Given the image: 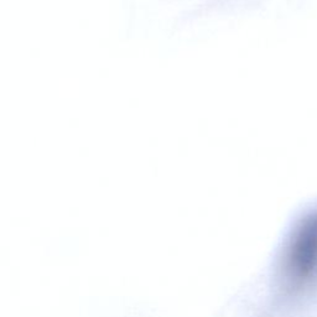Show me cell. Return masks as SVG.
I'll use <instances>...</instances> for the list:
<instances>
[{
	"mask_svg": "<svg viewBox=\"0 0 317 317\" xmlns=\"http://www.w3.org/2000/svg\"><path fill=\"white\" fill-rule=\"evenodd\" d=\"M286 270L297 289L317 283V210L297 224L286 254Z\"/></svg>",
	"mask_w": 317,
	"mask_h": 317,
	"instance_id": "1",
	"label": "cell"
}]
</instances>
